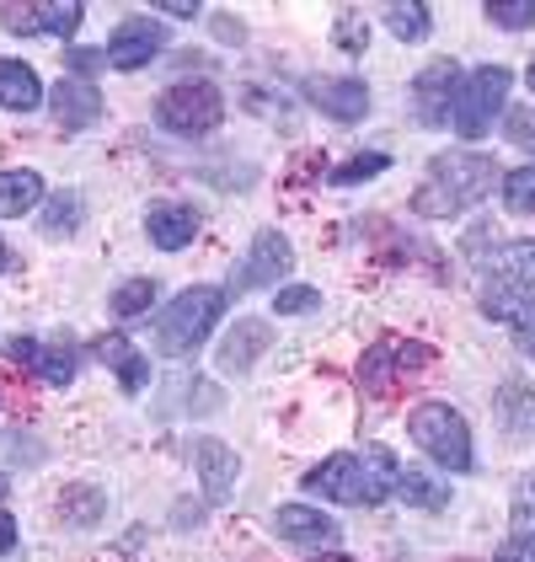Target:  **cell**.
<instances>
[{"mask_svg":"<svg viewBox=\"0 0 535 562\" xmlns=\"http://www.w3.org/2000/svg\"><path fill=\"white\" fill-rule=\"evenodd\" d=\"M215 38H220V44H241V38H247V27H241L236 16H225V11H215Z\"/></svg>","mask_w":535,"mask_h":562,"instance_id":"37","label":"cell"},{"mask_svg":"<svg viewBox=\"0 0 535 562\" xmlns=\"http://www.w3.org/2000/svg\"><path fill=\"white\" fill-rule=\"evenodd\" d=\"M145 231H150V241L161 247V252H182L193 236H198V210L193 204H150V215H145Z\"/></svg>","mask_w":535,"mask_h":562,"instance_id":"17","label":"cell"},{"mask_svg":"<svg viewBox=\"0 0 535 562\" xmlns=\"http://www.w3.org/2000/svg\"><path fill=\"white\" fill-rule=\"evenodd\" d=\"M161 44H167V27L161 22H150V16H129L113 38H107V65L113 70H139V65H150L156 54H161Z\"/></svg>","mask_w":535,"mask_h":562,"instance_id":"10","label":"cell"},{"mask_svg":"<svg viewBox=\"0 0 535 562\" xmlns=\"http://www.w3.org/2000/svg\"><path fill=\"white\" fill-rule=\"evenodd\" d=\"M289 268H295L289 241H284L278 231H258L252 252L236 262V279H230V290H236V295H247V290H273V284H278Z\"/></svg>","mask_w":535,"mask_h":562,"instance_id":"8","label":"cell"},{"mask_svg":"<svg viewBox=\"0 0 535 562\" xmlns=\"http://www.w3.org/2000/svg\"><path fill=\"white\" fill-rule=\"evenodd\" d=\"M509 262L520 268V279H525V284H535V236L531 241H514V247H509Z\"/></svg>","mask_w":535,"mask_h":562,"instance_id":"36","label":"cell"},{"mask_svg":"<svg viewBox=\"0 0 535 562\" xmlns=\"http://www.w3.org/2000/svg\"><path fill=\"white\" fill-rule=\"evenodd\" d=\"M220 316H225V290H215V284H193V290H182L178 301L156 316V353L187 359L193 348L209 338V327H215Z\"/></svg>","mask_w":535,"mask_h":562,"instance_id":"3","label":"cell"},{"mask_svg":"<svg viewBox=\"0 0 535 562\" xmlns=\"http://www.w3.org/2000/svg\"><path fill=\"white\" fill-rule=\"evenodd\" d=\"M509 139H514V145H525V150H535V108L509 113Z\"/></svg>","mask_w":535,"mask_h":562,"instance_id":"35","label":"cell"},{"mask_svg":"<svg viewBox=\"0 0 535 562\" xmlns=\"http://www.w3.org/2000/svg\"><path fill=\"white\" fill-rule=\"evenodd\" d=\"M44 204V177L38 172H0V215H27Z\"/></svg>","mask_w":535,"mask_h":562,"instance_id":"23","label":"cell"},{"mask_svg":"<svg viewBox=\"0 0 535 562\" xmlns=\"http://www.w3.org/2000/svg\"><path fill=\"white\" fill-rule=\"evenodd\" d=\"M460 97V65L455 59H434L418 81H412V102H418V124L423 130H445Z\"/></svg>","mask_w":535,"mask_h":562,"instance_id":"9","label":"cell"},{"mask_svg":"<svg viewBox=\"0 0 535 562\" xmlns=\"http://www.w3.org/2000/svg\"><path fill=\"white\" fill-rule=\"evenodd\" d=\"M503 204L514 215H535V161L531 167H514V172L503 177Z\"/></svg>","mask_w":535,"mask_h":562,"instance_id":"28","label":"cell"},{"mask_svg":"<svg viewBox=\"0 0 535 562\" xmlns=\"http://www.w3.org/2000/svg\"><path fill=\"white\" fill-rule=\"evenodd\" d=\"M492 407H498V418H503V434L514 439V445H531L535 439V391L531 381H503L498 396H492Z\"/></svg>","mask_w":535,"mask_h":562,"instance_id":"19","label":"cell"},{"mask_svg":"<svg viewBox=\"0 0 535 562\" xmlns=\"http://www.w3.org/2000/svg\"><path fill=\"white\" fill-rule=\"evenodd\" d=\"M488 22L503 33H525V27H535V0H492Z\"/></svg>","mask_w":535,"mask_h":562,"instance_id":"29","label":"cell"},{"mask_svg":"<svg viewBox=\"0 0 535 562\" xmlns=\"http://www.w3.org/2000/svg\"><path fill=\"white\" fill-rule=\"evenodd\" d=\"M407 434L423 456H434L445 472H471V429L466 418L449 407V402H423L412 418H407Z\"/></svg>","mask_w":535,"mask_h":562,"instance_id":"4","label":"cell"},{"mask_svg":"<svg viewBox=\"0 0 535 562\" xmlns=\"http://www.w3.org/2000/svg\"><path fill=\"white\" fill-rule=\"evenodd\" d=\"M0 22H5L11 33H76V27H81V5H76V0H59V5H38V0H27V5H0Z\"/></svg>","mask_w":535,"mask_h":562,"instance_id":"14","label":"cell"},{"mask_svg":"<svg viewBox=\"0 0 535 562\" xmlns=\"http://www.w3.org/2000/svg\"><path fill=\"white\" fill-rule=\"evenodd\" d=\"M38 102H44L38 70L22 65V59H0V108H5V113H33Z\"/></svg>","mask_w":535,"mask_h":562,"instance_id":"21","label":"cell"},{"mask_svg":"<svg viewBox=\"0 0 535 562\" xmlns=\"http://www.w3.org/2000/svg\"><path fill=\"white\" fill-rule=\"evenodd\" d=\"M76 225H81V199L76 193H54L44 210V231L48 236H70Z\"/></svg>","mask_w":535,"mask_h":562,"instance_id":"30","label":"cell"},{"mask_svg":"<svg viewBox=\"0 0 535 562\" xmlns=\"http://www.w3.org/2000/svg\"><path fill=\"white\" fill-rule=\"evenodd\" d=\"M193 467H198V476H204L209 504H225V498H230V487H236V476H241L236 450L220 445V439H193Z\"/></svg>","mask_w":535,"mask_h":562,"instance_id":"16","label":"cell"},{"mask_svg":"<svg viewBox=\"0 0 535 562\" xmlns=\"http://www.w3.org/2000/svg\"><path fill=\"white\" fill-rule=\"evenodd\" d=\"M0 273H5V241H0Z\"/></svg>","mask_w":535,"mask_h":562,"instance_id":"41","label":"cell"},{"mask_svg":"<svg viewBox=\"0 0 535 562\" xmlns=\"http://www.w3.org/2000/svg\"><path fill=\"white\" fill-rule=\"evenodd\" d=\"M364 38H369V33H358V11L354 5H343V11H338V44L354 54V48H364Z\"/></svg>","mask_w":535,"mask_h":562,"instance_id":"34","label":"cell"},{"mask_svg":"<svg viewBox=\"0 0 535 562\" xmlns=\"http://www.w3.org/2000/svg\"><path fill=\"white\" fill-rule=\"evenodd\" d=\"M16 552V519L0 509V558H11Z\"/></svg>","mask_w":535,"mask_h":562,"instance_id":"39","label":"cell"},{"mask_svg":"<svg viewBox=\"0 0 535 562\" xmlns=\"http://www.w3.org/2000/svg\"><path fill=\"white\" fill-rule=\"evenodd\" d=\"M482 316L520 327V344L535 348V295L525 290V284H514V279H492L488 290H482Z\"/></svg>","mask_w":535,"mask_h":562,"instance_id":"13","label":"cell"},{"mask_svg":"<svg viewBox=\"0 0 535 562\" xmlns=\"http://www.w3.org/2000/svg\"><path fill=\"white\" fill-rule=\"evenodd\" d=\"M48 102H54V119H59L65 130H87V124L102 119V91L91 87V81H81V76H65Z\"/></svg>","mask_w":535,"mask_h":562,"instance_id":"18","label":"cell"},{"mask_svg":"<svg viewBox=\"0 0 535 562\" xmlns=\"http://www.w3.org/2000/svg\"><path fill=\"white\" fill-rule=\"evenodd\" d=\"M59 519H65V525H96V519H102V493H96V487H81V482L65 487V493H59Z\"/></svg>","mask_w":535,"mask_h":562,"instance_id":"27","label":"cell"},{"mask_svg":"<svg viewBox=\"0 0 535 562\" xmlns=\"http://www.w3.org/2000/svg\"><path fill=\"white\" fill-rule=\"evenodd\" d=\"M397 482H401L397 456L380 450V445H369L364 456H332V461H321V467H311V472L300 476L306 493H321L332 504H354V509L386 504L397 493Z\"/></svg>","mask_w":535,"mask_h":562,"instance_id":"1","label":"cell"},{"mask_svg":"<svg viewBox=\"0 0 535 562\" xmlns=\"http://www.w3.org/2000/svg\"><path fill=\"white\" fill-rule=\"evenodd\" d=\"M397 493L407 498V504H418V509H445V504H449L445 482H440V476H429L423 467H401Z\"/></svg>","mask_w":535,"mask_h":562,"instance_id":"25","label":"cell"},{"mask_svg":"<svg viewBox=\"0 0 535 562\" xmlns=\"http://www.w3.org/2000/svg\"><path fill=\"white\" fill-rule=\"evenodd\" d=\"M161 11H172V16H193V11H198V5H193V0H167V5H161Z\"/></svg>","mask_w":535,"mask_h":562,"instance_id":"40","label":"cell"},{"mask_svg":"<svg viewBox=\"0 0 535 562\" xmlns=\"http://www.w3.org/2000/svg\"><path fill=\"white\" fill-rule=\"evenodd\" d=\"M0 498H5V476H0Z\"/></svg>","mask_w":535,"mask_h":562,"instance_id":"43","label":"cell"},{"mask_svg":"<svg viewBox=\"0 0 535 562\" xmlns=\"http://www.w3.org/2000/svg\"><path fill=\"white\" fill-rule=\"evenodd\" d=\"M492 188V161L477 156V150H449V156H434L429 161V177L423 188L412 193V210L423 220H445L460 215L466 204H477Z\"/></svg>","mask_w":535,"mask_h":562,"instance_id":"2","label":"cell"},{"mask_svg":"<svg viewBox=\"0 0 535 562\" xmlns=\"http://www.w3.org/2000/svg\"><path fill=\"white\" fill-rule=\"evenodd\" d=\"M306 97H311L327 119H338V124H358V119L369 113V87H364L358 76H311V81H306Z\"/></svg>","mask_w":535,"mask_h":562,"instance_id":"11","label":"cell"},{"mask_svg":"<svg viewBox=\"0 0 535 562\" xmlns=\"http://www.w3.org/2000/svg\"><path fill=\"white\" fill-rule=\"evenodd\" d=\"M380 16H386V27L397 33L401 44H423L429 38V5L423 0H391Z\"/></svg>","mask_w":535,"mask_h":562,"instance_id":"24","label":"cell"},{"mask_svg":"<svg viewBox=\"0 0 535 562\" xmlns=\"http://www.w3.org/2000/svg\"><path fill=\"white\" fill-rule=\"evenodd\" d=\"M429 364H434V348L429 344H412V338L386 333V338H375V344L364 348V359H358V386L369 391V396H391L401 381H412V375L429 370Z\"/></svg>","mask_w":535,"mask_h":562,"instance_id":"5","label":"cell"},{"mask_svg":"<svg viewBox=\"0 0 535 562\" xmlns=\"http://www.w3.org/2000/svg\"><path fill=\"white\" fill-rule=\"evenodd\" d=\"M525 81H531V91H535V65H531V76H525Z\"/></svg>","mask_w":535,"mask_h":562,"instance_id":"42","label":"cell"},{"mask_svg":"<svg viewBox=\"0 0 535 562\" xmlns=\"http://www.w3.org/2000/svg\"><path fill=\"white\" fill-rule=\"evenodd\" d=\"M273 530L289 541V547H338V525L321 515V509H311V504H284L278 515H273Z\"/></svg>","mask_w":535,"mask_h":562,"instance_id":"15","label":"cell"},{"mask_svg":"<svg viewBox=\"0 0 535 562\" xmlns=\"http://www.w3.org/2000/svg\"><path fill=\"white\" fill-rule=\"evenodd\" d=\"M5 353H11L16 364H27L48 386H70V381H76V348L65 344V338H54V344H44V338H11Z\"/></svg>","mask_w":535,"mask_h":562,"instance_id":"12","label":"cell"},{"mask_svg":"<svg viewBox=\"0 0 535 562\" xmlns=\"http://www.w3.org/2000/svg\"><path fill=\"white\" fill-rule=\"evenodd\" d=\"M386 167H391V156H386V150H364V156H354L349 167H338L332 182H338V188H349V182H364V177H380Z\"/></svg>","mask_w":535,"mask_h":562,"instance_id":"32","label":"cell"},{"mask_svg":"<svg viewBox=\"0 0 535 562\" xmlns=\"http://www.w3.org/2000/svg\"><path fill=\"white\" fill-rule=\"evenodd\" d=\"M278 316H306V311H316L321 305V290H311V284H295V290H278Z\"/></svg>","mask_w":535,"mask_h":562,"instance_id":"33","label":"cell"},{"mask_svg":"<svg viewBox=\"0 0 535 562\" xmlns=\"http://www.w3.org/2000/svg\"><path fill=\"white\" fill-rule=\"evenodd\" d=\"M273 344V333H268V322H258V316H241L236 327H230V338L220 344V370L230 375H241V370H252V359L263 353V348Z\"/></svg>","mask_w":535,"mask_h":562,"instance_id":"20","label":"cell"},{"mask_svg":"<svg viewBox=\"0 0 535 562\" xmlns=\"http://www.w3.org/2000/svg\"><path fill=\"white\" fill-rule=\"evenodd\" d=\"M96 353H102V364H113V370H118V386H124V391H145V375H150V364H145V359L134 353L124 333H107V338L96 344Z\"/></svg>","mask_w":535,"mask_h":562,"instance_id":"22","label":"cell"},{"mask_svg":"<svg viewBox=\"0 0 535 562\" xmlns=\"http://www.w3.org/2000/svg\"><path fill=\"white\" fill-rule=\"evenodd\" d=\"M509 70L503 65H482V70H471L466 81H460V97H455V113H449V124L460 139H482L492 130V119H498V108H503V97H509Z\"/></svg>","mask_w":535,"mask_h":562,"instance_id":"6","label":"cell"},{"mask_svg":"<svg viewBox=\"0 0 535 562\" xmlns=\"http://www.w3.org/2000/svg\"><path fill=\"white\" fill-rule=\"evenodd\" d=\"M156 279H129V284H118V295H113V316H139V311H150L156 301Z\"/></svg>","mask_w":535,"mask_h":562,"instance_id":"31","label":"cell"},{"mask_svg":"<svg viewBox=\"0 0 535 562\" xmlns=\"http://www.w3.org/2000/svg\"><path fill=\"white\" fill-rule=\"evenodd\" d=\"M220 119L225 102L209 81H182V87L161 91V102H156V124L172 134H209Z\"/></svg>","mask_w":535,"mask_h":562,"instance_id":"7","label":"cell"},{"mask_svg":"<svg viewBox=\"0 0 535 562\" xmlns=\"http://www.w3.org/2000/svg\"><path fill=\"white\" fill-rule=\"evenodd\" d=\"M492 562H535V541H509V547H498Z\"/></svg>","mask_w":535,"mask_h":562,"instance_id":"38","label":"cell"},{"mask_svg":"<svg viewBox=\"0 0 535 562\" xmlns=\"http://www.w3.org/2000/svg\"><path fill=\"white\" fill-rule=\"evenodd\" d=\"M509 541H535V472H525L514 482V498H509Z\"/></svg>","mask_w":535,"mask_h":562,"instance_id":"26","label":"cell"}]
</instances>
